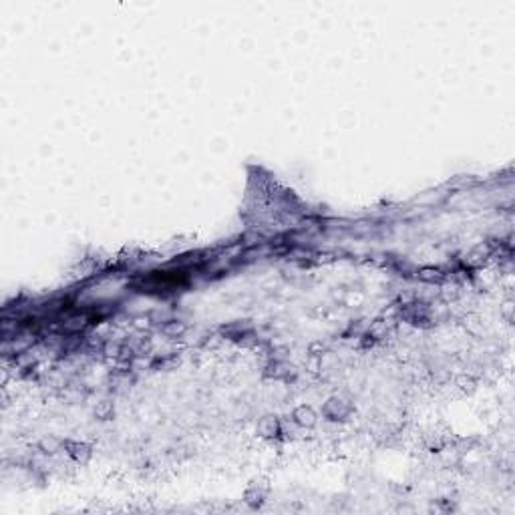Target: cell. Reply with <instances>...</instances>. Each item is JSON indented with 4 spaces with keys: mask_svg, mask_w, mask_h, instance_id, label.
Listing matches in <instances>:
<instances>
[{
    "mask_svg": "<svg viewBox=\"0 0 515 515\" xmlns=\"http://www.w3.org/2000/svg\"><path fill=\"white\" fill-rule=\"evenodd\" d=\"M294 420L300 425V427H314V423H316V413L310 409V407H298L296 411H294Z\"/></svg>",
    "mask_w": 515,
    "mask_h": 515,
    "instance_id": "6da1fadb",
    "label": "cell"
},
{
    "mask_svg": "<svg viewBox=\"0 0 515 515\" xmlns=\"http://www.w3.org/2000/svg\"><path fill=\"white\" fill-rule=\"evenodd\" d=\"M68 453H71V457L75 459V461H87L89 457H91V449L87 447V445H83V443H73V445H68Z\"/></svg>",
    "mask_w": 515,
    "mask_h": 515,
    "instance_id": "7a4b0ae2",
    "label": "cell"
},
{
    "mask_svg": "<svg viewBox=\"0 0 515 515\" xmlns=\"http://www.w3.org/2000/svg\"><path fill=\"white\" fill-rule=\"evenodd\" d=\"M38 447L42 453H46V455H55V453H59V451L63 449V441H59V439H55V437H44L40 443H38Z\"/></svg>",
    "mask_w": 515,
    "mask_h": 515,
    "instance_id": "3957f363",
    "label": "cell"
},
{
    "mask_svg": "<svg viewBox=\"0 0 515 515\" xmlns=\"http://www.w3.org/2000/svg\"><path fill=\"white\" fill-rule=\"evenodd\" d=\"M258 431H260L262 437H272V435H276V433H278V423H276V418H272V417L264 418V420L258 425Z\"/></svg>",
    "mask_w": 515,
    "mask_h": 515,
    "instance_id": "277c9868",
    "label": "cell"
},
{
    "mask_svg": "<svg viewBox=\"0 0 515 515\" xmlns=\"http://www.w3.org/2000/svg\"><path fill=\"white\" fill-rule=\"evenodd\" d=\"M113 413V407L109 405V403H101L99 407L95 409V415L99 418H109V415Z\"/></svg>",
    "mask_w": 515,
    "mask_h": 515,
    "instance_id": "5b68a950",
    "label": "cell"
}]
</instances>
